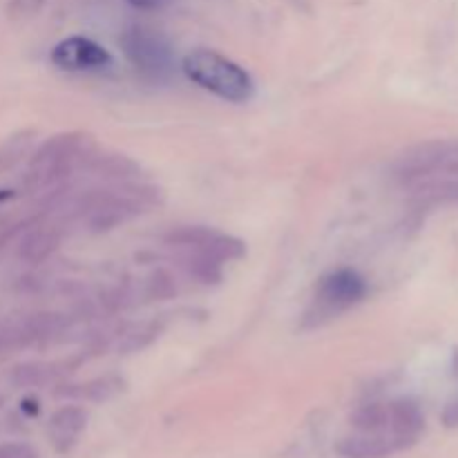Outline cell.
<instances>
[{
    "label": "cell",
    "mask_w": 458,
    "mask_h": 458,
    "mask_svg": "<svg viewBox=\"0 0 458 458\" xmlns=\"http://www.w3.org/2000/svg\"><path fill=\"white\" fill-rule=\"evenodd\" d=\"M182 70L195 85L231 103L253 98L255 83L249 72L213 49H195L182 63Z\"/></svg>",
    "instance_id": "1"
},
{
    "label": "cell",
    "mask_w": 458,
    "mask_h": 458,
    "mask_svg": "<svg viewBox=\"0 0 458 458\" xmlns=\"http://www.w3.org/2000/svg\"><path fill=\"white\" fill-rule=\"evenodd\" d=\"M394 177L411 191L434 179L458 177V139H438L410 148L394 164Z\"/></svg>",
    "instance_id": "2"
},
{
    "label": "cell",
    "mask_w": 458,
    "mask_h": 458,
    "mask_svg": "<svg viewBox=\"0 0 458 458\" xmlns=\"http://www.w3.org/2000/svg\"><path fill=\"white\" fill-rule=\"evenodd\" d=\"M121 49L134 70L148 81H168L174 72V54L168 38L150 27L132 25L121 34Z\"/></svg>",
    "instance_id": "3"
},
{
    "label": "cell",
    "mask_w": 458,
    "mask_h": 458,
    "mask_svg": "<svg viewBox=\"0 0 458 458\" xmlns=\"http://www.w3.org/2000/svg\"><path fill=\"white\" fill-rule=\"evenodd\" d=\"M367 295V282L352 268H338L327 273L318 284L316 304L322 316L352 309Z\"/></svg>",
    "instance_id": "4"
},
{
    "label": "cell",
    "mask_w": 458,
    "mask_h": 458,
    "mask_svg": "<svg viewBox=\"0 0 458 458\" xmlns=\"http://www.w3.org/2000/svg\"><path fill=\"white\" fill-rule=\"evenodd\" d=\"M81 143L83 139L79 134H61V137L49 139L31 159L30 179H34L36 186H45L52 179L61 177L70 161L79 155Z\"/></svg>",
    "instance_id": "5"
},
{
    "label": "cell",
    "mask_w": 458,
    "mask_h": 458,
    "mask_svg": "<svg viewBox=\"0 0 458 458\" xmlns=\"http://www.w3.org/2000/svg\"><path fill=\"white\" fill-rule=\"evenodd\" d=\"M168 242L170 244L186 246L191 250H199V253L210 255L217 262H226V259H235L244 255V244L240 240L206 226L179 228V231L170 233Z\"/></svg>",
    "instance_id": "6"
},
{
    "label": "cell",
    "mask_w": 458,
    "mask_h": 458,
    "mask_svg": "<svg viewBox=\"0 0 458 458\" xmlns=\"http://www.w3.org/2000/svg\"><path fill=\"white\" fill-rule=\"evenodd\" d=\"M52 63L61 70L92 72L112 65V56L106 47L85 36H70L52 49Z\"/></svg>",
    "instance_id": "7"
},
{
    "label": "cell",
    "mask_w": 458,
    "mask_h": 458,
    "mask_svg": "<svg viewBox=\"0 0 458 458\" xmlns=\"http://www.w3.org/2000/svg\"><path fill=\"white\" fill-rule=\"evenodd\" d=\"M401 450H407V445L392 434H353L335 447L343 458H387Z\"/></svg>",
    "instance_id": "8"
},
{
    "label": "cell",
    "mask_w": 458,
    "mask_h": 458,
    "mask_svg": "<svg viewBox=\"0 0 458 458\" xmlns=\"http://www.w3.org/2000/svg\"><path fill=\"white\" fill-rule=\"evenodd\" d=\"M389 416V434L398 441L405 443L407 447L414 445L425 429V416L420 407L410 398H398V401L387 405Z\"/></svg>",
    "instance_id": "9"
},
{
    "label": "cell",
    "mask_w": 458,
    "mask_h": 458,
    "mask_svg": "<svg viewBox=\"0 0 458 458\" xmlns=\"http://www.w3.org/2000/svg\"><path fill=\"white\" fill-rule=\"evenodd\" d=\"M139 213V204L132 197L125 195H103L97 197L88 206V222L94 231H107L116 224L125 222Z\"/></svg>",
    "instance_id": "10"
},
{
    "label": "cell",
    "mask_w": 458,
    "mask_h": 458,
    "mask_svg": "<svg viewBox=\"0 0 458 458\" xmlns=\"http://www.w3.org/2000/svg\"><path fill=\"white\" fill-rule=\"evenodd\" d=\"M85 425H88V414L85 410L74 405L61 407L58 411H54V416L49 419V441L56 447L61 454L70 452L76 445V441L81 438V434L85 432Z\"/></svg>",
    "instance_id": "11"
},
{
    "label": "cell",
    "mask_w": 458,
    "mask_h": 458,
    "mask_svg": "<svg viewBox=\"0 0 458 458\" xmlns=\"http://www.w3.org/2000/svg\"><path fill=\"white\" fill-rule=\"evenodd\" d=\"M58 242H61V237L54 228H34L22 237L21 246H18V258L27 264H40L58 249Z\"/></svg>",
    "instance_id": "12"
},
{
    "label": "cell",
    "mask_w": 458,
    "mask_h": 458,
    "mask_svg": "<svg viewBox=\"0 0 458 458\" xmlns=\"http://www.w3.org/2000/svg\"><path fill=\"white\" fill-rule=\"evenodd\" d=\"M352 425L360 434H389L387 405L371 403V405L360 407L352 414Z\"/></svg>",
    "instance_id": "13"
},
{
    "label": "cell",
    "mask_w": 458,
    "mask_h": 458,
    "mask_svg": "<svg viewBox=\"0 0 458 458\" xmlns=\"http://www.w3.org/2000/svg\"><path fill=\"white\" fill-rule=\"evenodd\" d=\"M97 170L103 174V177L128 179L139 173V165L134 164V161H130L128 157L112 155V157H101V159L97 161Z\"/></svg>",
    "instance_id": "14"
},
{
    "label": "cell",
    "mask_w": 458,
    "mask_h": 458,
    "mask_svg": "<svg viewBox=\"0 0 458 458\" xmlns=\"http://www.w3.org/2000/svg\"><path fill=\"white\" fill-rule=\"evenodd\" d=\"M30 134H18V137H12L3 148H0V170L9 168L12 164H16L21 159L22 152L30 146Z\"/></svg>",
    "instance_id": "15"
},
{
    "label": "cell",
    "mask_w": 458,
    "mask_h": 458,
    "mask_svg": "<svg viewBox=\"0 0 458 458\" xmlns=\"http://www.w3.org/2000/svg\"><path fill=\"white\" fill-rule=\"evenodd\" d=\"M0 458H34V450L25 445H3Z\"/></svg>",
    "instance_id": "16"
},
{
    "label": "cell",
    "mask_w": 458,
    "mask_h": 458,
    "mask_svg": "<svg viewBox=\"0 0 458 458\" xmlns=\"http://www.w3.org/2000/svg\"><path fill=\"white\" fill-rule=\"evenodd\" d=\"M441 420H443V425H445L447 429H456L458 428V398H456V401L447 403V407L443 410V414H441Z\"/></svg>",
    "instance_id": "17"
},
{
    "label": "cell",
    "mask_w": 458,
    "mask_h": 458,
    "mask_svg": "<svg viewBox=\"0 0 458 458\" xmlns=\"http://www.w3.org/2000/svg\"><path fill=\"white\" fill-rule=\"evenodd\" d=\"M132 7L137 9H146V12H152V9H161L165 7V4H170L173 0H128Z\"/></svg>",
    "instance_id": "18"
},
{
    "label": "cell",
    "mask_w": 458,
    "mask_h": 458,
    "mask_svg": "<svg viewBox=\"0 0 458 458\" xmlns=\"http://www.w3.org/2000/svg\"><path fill=\"white\" fill-rule=\"evenodd\" d=\"M452 376L458 378V347H454V352H452Z\"/></svg>",
    "instance_id": "19"
}]
</instances>
